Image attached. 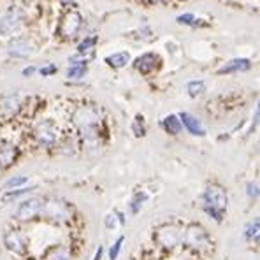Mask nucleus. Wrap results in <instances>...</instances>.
Returning <instances> with one entry per match:
<instances>
[{"label":"nucleus","instance_id":"nucleus-8","mask_svg":"<svg viewBox=\"0 0 260 260\" xmlns=\"http://www.w3.org/2000/svg\"><path fill=\"white\" fill-rule=\"evenodd\" d=\"M81 26H83V16L79 14V11L76 7L72 9H67L63 13V16L60 18L58 21V37L62 41H71L76 39L78 34L81 32Z\"/></svg>","mask_w":260,"mask_h":260},{"label":"nucleus","instance_id":"nucleus-32","mask_svg":"<svg viewBox=\"0 0 260 260\" xmlns=\"http://www.w3.org/2000/svg\"><path fill=\"white\" fill-rule=\"evenodd\" d=\"M37 72V69L36 67H32V65H30V67H25L23 69V76H25V78H30V76H34Z\"/></svg>","mask_w":260,"mask_h":260},{"label":"nucleus","instance_id":"nucleus-15","mask_svg":"<svg viewBox=\"0 0 260 260\" xmlns=\"http://www.w3.org/2000/svg\"><path fill=\"white\" fill-rule=\"evenodd\" d=\"M134 67H136L137 72H141L144 76L151 74L158 67V55H155V53H144V55L137 56L136 62H134Z\"/></svg>","mask_w":260,"mask_h":260},{"label":"nucleus","instance_id":"nucleus-13","mask_svg":"<svg viewBox=\"0 0 260 260\" xmlns=\"http://www.w3.org/2000/svg\"><path fill=\"white\" fill-rule=\"evenodd\" d=\"M179 121H181V127L186 130L188 134H192L195 137H204L206 136V127L202 125V121L197 116L190 113H181L179 114Z\"/></svg>","mask_w":260,"mask_h":260},{"label":"nucleus","instance_id":"nucleus-25","mask_svg":"<svg viewBox=\"0 0 260 260\" xmlns=\"http://www.w3.org/2000/svg\"><path fill=\"white\" fill-rule=\"evenodd\" d=\"M26 183H28V178H26V176H13V178H9L6 183H4V188L6 190L21 188V186H26Z\"/></svg>","mask_w":260,"mask_h":260},{"label":"nucleus","instance_id":"nucleus-11","mask_svg":"<svg viewBox=\"0 0 260 260\" xmlns=\"http://www.w3.org/2000/svg\"><path fill=\"white\" fill-rule=\"evenodd\" d=\"M20 158V148L13 141H2L0 143V171H7L16 164Z\"/></svg>","mask_w":260,"mask_h":260},{"label":"nucleus","instance_id":"nucleus-28","mask_svg":"<svg viewBox=\"0 0 260 260\" xmlns=\"http://www.w3.org/2000/svg\"><path fill=\"white\" fill-rule=\"evenodd\" d=\"M132 130H134V136L136 137L146 136V125H144L143 116H136V120H134V123H132Z\"/></svg>","mask_w":260,"mask_h":260},{"label":"nucleus","instance_id":"nucleus-2","mask_svg":"<svg viewBox=\"0 0 260 260\" xmlns=\"http://www.w3.org/2000/svg\"><path fill=\"white\" fill-rule=\"evenodd\" d=\"M183 238H185V225L179 221H167L158 225L153 234L156 248L164 253H174L183 250Z\"/></svg>","mask_w":260,"mask_h":260},{"label":"nucleus","instance_id":"nucleus-20","mask_svg":"<svg viewBox=\"0 0 260 260\" xmlns=\"http://www.w3.org/2000/svg\"><path fill=\"white\" fill-rule=\"evenodd\" d=\"M95 44H97V37H85V39L78 44V53L85 56V58L91 60V58H93Z\"/></svg>","mask_w":260,"mask_h":260},{"label":"nucleus","instance_id":"nucleus-19","mask_svg":"<svg viewBox=\"0 0 260 260\" xmlns=\"http://www.w3.org/2000/svg\"><path fill=\"white\" fill-rule=\"evenodd\" d=\"M36 190V186H21V188H14V190H6V193L2 195L4 202H14L18 199L25 197V195H30Z\"/></svg>","mask_w":260,"mask_h":260},{"label":"nucleus","instance_id":"nucleus-7","mask_svg":"<svg viewBox=\"0 0 260 260\" xmlns=\"http://www.w3.org/2000/svg\"><path fill=\"white\" fill-rule=\"evenodd\" d=\"M4 246L14 257H26L30 250V241L23 229L11 227L4 232Z\"/></svg>","mask_w":260,"mask_h":260},{"label":"nucleus","instance_id":"nucleus-23","mask_svg":"<svg viewBox=\"0 0 260 260\" xmlns=\"http://www.w3.org/2000/svg\"><path fill=\"white\" fill-rule=\"evenodd\" d=\"M258 232H260V221L255 218L253 221L246 225V231H244V238L248 241H255V244H258Z\"/></svg>","mask_w":260,"mask_h":260},{"label":"nucleus","instance_id":"nucleus-17","mask_svg":"<svg viewBox=\"0 0 260 260\" xmlns=\"http://www.w3.org/2000/svg\"><path fill=\"white\" fill-rule=\"evenodd\" d=\"M106 63L111 69H123L130 63V53L128 51H116L113 55L106 56Z\"/></svg>","mask_w":260,"mask_h":260},{"label":"nucleus","instance_id":"nucleus-3","mask_svg":"<svg viewBox=\"0 0 260 260\" xmlns=\"http://www.w3.org/2000/svg\"><path fill=\"white\" fill-rule=\"evenodd\" d=\"M30 141L39 150H51V148L58 146V143L62 141V134H60V128L55 120L41 118L30 128Z\"/></svg>","mask_w":260,"mask_h":260},{"label":"nucleus","instance_id":"nucleus-18","mask_svg":"<svg viewBox=\"0 0 260 260\" xmlns=\"http://www.w3.org/2000/svg\"><path fill=\"white\" fill-rule=\"evenodd\" d=\"M162 127L166 130L169 136H178L179 132L183 130L181 127V121H179V116L178 114H169L162 120Z\"/></svg>","mask_w":260,"mask_h":260},{"label":"nucleus","instance_id":"nucleus-35","mask_svg":"<svg viewBox=\"0 0 260 260\" xmlns=\"http://www.w3.org/2000/svg\"><path fill=\"white\" fill-rule=\"evenodd\" d=\"M60 4H63V6H67V7H76V2L74 0H58Z\"/></svg>","mask_w":260,"mask_h":260},{"label":"nucleus","instance_id":"nucleus-30","mask_svg":"<svg viewBox=\"0 0 260 260\" xmlns=\"http://www.w3.org/2000/svg\"><path fill=\"white\" fill-rule=\"evenodd\" d=\"M246 193H248V197L250 199H257L258 197V185L257 183H253V181H250L246 185Z\"/></svg>","mask_w":260,"mask_h":260},{"label":"nucleus","instance_id":"nucleus-6","mask_svg":"<svg viewBox=\"0 0 260 260\" xmlns=\"http://www.w3.org/2000/svg\"><path fill=\"white\" fill-rule=\"evenodd\" d=\"M43 204H44V197H28V199H25V201H21L13 213L14 221L21 225L37 221L41 218Z\"/></svg>","mask_w":260,"mask_h":260},{"label":"nucleus","instance_id":"nucleus-16","mask_svg":"<svg viewBox=\"0 0 260 260\" xmlns=\"http://www.w3.org/2000/svg\"><path fill=\"white\" fill-rule=\"evenodd\" d=\"M251 69V62L248 58H234L225 65H221L218 74H236V72H246Z\"/></svg>","mask_w":260,"mask_h":260},{"label":"nucleus","instance_id":"nucleus-1","mask_svg":"<svg viewBox=\"0 0 260 260\" xmlns=\"http://www.w3.org/2000/svg\"><path fill=\"white\" fill-rule=\"evenodd\" d=\"M74 206L62 197H44L43 211L39 220L55 227H67L74 221Z\"/></svg>","mask_w":260,"mask_h":260},{"label":"nucleus","instance_id":"nucleus-14","mask_svg":"<svg viewBox=\"0 0 260 260\" xmlns=\"http://www.w3.org/2000/svg\"><path fill=\"white\" fill-rule=\"evenodd\" d=\"M21 109H23V101L20 95L11 93V95H4L0 99V113L4 116H16Z\"/></svg>","mask_w":260,"mask_h":260},{"label":"nucleus","instance_id":"nucleus-12","mask_svg":"<svg viewBox=\"0 0 260 260\" xmlns=\"http://www.w3.org/2000/svg\"><path fill=\"white\" fill-rule=\"evenodd\" d=\"M74 258V246L69 243L51 244L41 255V260H72Z\"/></svg>","mask_w":260,"mask_h":260},{"label":"nucleus","instance_id":"nucleus-31","mask_svg":"<svg viewBox=\"0 0 260 260\" xmlns=\"http://www.w3.org/2000/svg\"><path fill=\"white\" fill-rule=\"evenodd\" d=\"M39 74H41V76H44V78L56 74V65H44V67H41V69H39Z\"/></svg>","mask_w":260,"mask_h":260},{"label":"nucleus","instance_id":"nucleus-33","mask_svg":"<svg viewBox=\"0 0 260 260\" xmlns=\"http://www.w3.org/2000/svg\"><path fill=\"white\" fill-rule=\"evenodd\" d=\"M139 2L150 4V6H160V4H167L169 0H139Z\"/></svg>","mask_w":260,"mask_h":260},{"label":"nucleus","instance_id":"nucleus-21","mask_svg":"<svg viewBox=\"0 0 260 260\" xmlns=\"http://www.w3.org/2000/svg\"><path fill=\"white\" fill-rule=\"evenodd\" d=\"M148 201V193L146 192H136V195L132 197V201H130V204H128V209H130V213L132 215H137V213L143 209V206H144V202Z\"/></svg>","mask_w":260,"mask_h":260},{"label":"nucleus","instance_id":"nucleus-4","mask_svg":"<svg viewBox=\"0 0 260 260\" xmlns=\"http://www.w3.org/2000/svg\"><path fill=\"white\" fill-rule=\"evenodd\" d=\"M213 238L209 232L202 227L201 223H188L185 225V238H183V248L190 251V253L202 257V255H209L213 251Z\"/></svg>","mask_w":260,"mask_h":260},{"label":"nucleus","instance_id":"nucleus-26","mask_svg":"<svg viewBox=\"0 0 260 260\" xmlns=\"http://www.w3.org/2000/svg\"><path fill=\"white\" fill-rule=\"evenodd\" d=\"M88 72L86 65H71V67L67 69V78L69 79H81L85 78Z\"/></svg>","mask_w":260,"mask_h":260},{"label":"nucleus","instance_id":"nucleus-22","mask_svg":"<svg viewBox=\"0 0 260 260\" xmlns=\"http://www.w3.org/2000/svg\"><path fill=\"white\" fill-rule=\"evenodd\" d=\"M104 223H106V229H108V231H114V229L120 227V225H125V215L120 211H113L106 216Z\"/></svg>","mask_w":260,"mask_h":260},{"label":"nucleus","instance_id":"nucleus-24","mask_svg":"<svg viewBox=\"0 0 260 260\" xmlns=\"http://www.w3.org/2000/svg\"><path fill=\"white\" fill-rule=\"evenodd\" d=\"M204 91H206V83L201 81V79H197V81H190L188 85H186V93H188L192 99L201 97Z\"/></svg>","mask_w":260,"mask_h":260},{"label":"nucleus","instance_id":"nucleus-9","mask_svg":"<svg viewBox=\"0 0 260 260\" xmlns=\"http://www.w3.org/2000/svg\"><path fill=\"white\" fill-rule=\"evenodd\" d=\"M201 201H202V208L216 209V211L225 213L229 206V195H227V190L221 185H218V183H209L201 195Z\"/></svg>","mask_w":260,"mask_h":260},{"label":"nucleus","instance_id":"nucleus-29","mask_svg":"<svg viewBox=\"0 0 260 260\" xmlns=\"http://www.w3.org/2000/svg\"><path fill=\"white\" fill-rule=\"evenodd\" d=\"M195 16L192 13H185L181 14V16H178V23H181V25H190V26H195Z\"/></svg>","mask_w":260,"mask_h":260},{"label":"nucleus","instance_id":"nucleus-10","mask_svg":"<svg viewBox=\"0 0 260 260\" xmlns=\"http://www.w3.org/2000/svg\"><path fill=\"white\" fill-rule=\"evenodd\" d=\"M37 51V44L28 37H14L7 44V53L13 58H28Z\"/></svg>","mask_w":260,"mask_h":260},{"label":"nucleus","instance_id":"nucleus-34","mask_svg":"<svg viewBox=\"0 0 260 260\" xmlns=\"http://www.w3.org/2000/svg\"><path fill=\"white\" fill-rule=\"evenodd\" d=\"M102 255H104V248L99 246V250L95 251V255H93V258H91V260H102Z\"/></svg>","mask_w":260,"mask_h":260},{"label":"nucleus","instance_id":"nucleus-27","mask_svg":"<svg viewBox=\"0 0 260 260\" xmlns=\"http://www.w3.org/2000/svg\"><path fill=\"white\" fill-rule=\"evenodd\" d=\"M125 244V236H120L116 241L113 243V246L109 248V260H118V257H120L121 253V248H123Z\"/></svg>","mask_w":260,"mask_h":260},{"label":"nucleus","instance_id":"nucleus-5","mask_svg":"<svg viewBox=\"0 0 260 260\" xmlns=\"http://www.w3.org/2000/svg\"><path fill=\"white\" fill-rule=\"evenodd\" d=\"M25 25V11L18 6H11L0 18V37L2 39H14L21 34Z\"/></svg>","mask_w":260,"mask_h":260}]
</instances>
